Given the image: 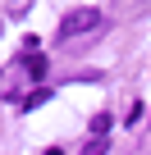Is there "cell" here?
<instances>
[{
  "instance_id": "277c9868",
  "label": "cell",
  "mask_w": 151,
  "mask_h": 155,
  "mask_svg": "<svg viewBox=\"0 0 151 155\" xmlns=\"http://www.w3.org/2000/svg\"><path fill=\"white\" fill-rule=\"evenodd\" d=\"M105 150H110V141H105V137H96V141H87V146H83V155H105Z\"/></svg>"
},
{
  "instance_id": "5b68a950",
  "label": "cell",
  "mask_w": 151,
  "mask_h": 155,
  "mask_svg": "<svg viewBox=\"0 0 151 155\" xmlns=\"http://www.w3.org/2000/svg\"><path fill=\"white\" fill-rule=\"evenodd\" d=\"M105 128H110V114H96V119H92V132H96V137H105Z\"/></svg>"
},
{
  "instance_id": "3957f363",
  "label": "cell",
  "mask_w": 151,
  "mask_h": 155,
  "mask_svg": "<svg viewBox=\"0 0 151 155\" xmlns=\"http://www.w3.org/2000/svg\"><path fill=\"white\" fill-rule=\"evenodd\" d=\"M41 101H50V91H46V87H37V91H32V96H28V101H19V105H23V110H37V105H41Z\"/></svg>"
},
{
  "instance_id": "7a4b0ae2",
  "label": "cell",
  "mask_w": 151,
  "mask_h": 155,
  "mask_svg": "<svg viewBox=\"0 0 151 155\" xmlns=\"http://www.w3.org/2000/svg\"><path fill=\"white\" fill-rule=\"evenodd\" d=\"M23 64H28V73L37 78V82H41V78H46V59H41V55H28Z\"/></svg>"
},
{
  "instance_id": "52a82bcc",
  "label": "cell",
  "mask_w": 151,
  "mask_h": 155,
  "mask_svg": "<svg viewBox=\"0 0 151 155\" xmlns=\"http://www.w3.org/2000/svg\"><path fill=\"white\" fill-rule=\"evenodd\" d=\"M46 155H64V150H60V146H50V150H46Z\"/></svg>"
},
{
  "instance_id": "8992f818",
  "label": "cell",
  "mask_w": 151,
  "mask_h": 155,
  "mask_svg": "<svg viewBox=\"0 0 151 155\" xmlns=\"http://www.w3.org/2000/svg\"><path fill=\"white\" fill-rule=\"evenodd\" d=\"M146 9H151V0H137V14H146Z\"/></svg>"
},
{
  "instance_id": "6da1fadb",
  "label": "cell",
  "mask_w": 151,
  "mask_h": 155,
  "mask_svg": "<svg viewBox=\"0 0 151 155\" xmlns=\"http://www.w3.org/2000/svg\"><path fill=\"white\" fill-rule=\"evenodd\" d=\"M101 28V9L83 5V9H69L64 23H60V41H73V37H83V32H96Z\"/></svg>"
}]
</instances>
